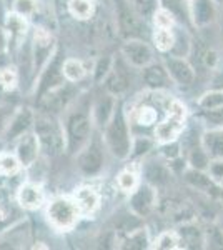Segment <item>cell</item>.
<instances>
[{"label":"cell","instance_id":"cell-28","mask_svg":"<svg viewBox=\"0 0 223 250\" xmlns=\"http://www.w3.org/2000/svg\"><path fill=\"white\" fill-rule=\"evenodd\" d=\"M140 227H143V219L137 215V213H133L128 207L127 210L117 212L112 219V229L117 233H122V235L123 233H130Z\"/></svg>","mask_w":223,"mask_h":250},{"label":"cell","instance_id":"cell-2","mask_svg":"<svg viewBox=\"0 0 223 250\" xmlns=\"http://www.w3.org/2000/svg\"><path fill=\"white\" fill-rule=\"evenodd\" d=\"M103 144L107 147L108 154L117 160H127L130 157L133 134H132V125L128 120L127 110H125L123 102L119 99L113 112L112 119L102 130Z\"/></svg>","mask_w":223,"mask_h":250},{"label":"cell","instance_id":"cell-27","mask_svg":"<svg viewBox=\"0 0 223 250\" xmlns=\"http://www.w3.org/2000/svg\"><path fill=\"white\" fill-rule=\"evenodd\" d=\"M117 247L123 250H147L152 249V240H150L148 230L143 227L137 229L130 233H123L120 240H117Z\"/></svg>","mask_w":223,"mask_h":250},{"label":"cell","instance_id":"cell-19","mask_svg":"<svg viewBox=\"0 0 223 250\" xmlns=\"http://www.w3.org/2000/svg\"><path fill=\"white\" fill-rule=\"evenodd\" d=\"M140 75H142L143 85L152 92H165V90H170L173 85V82H172V79H170L163 62L153 60L152 63H148L147 67L142 68Z\"/></svg>","mask_w":223,"mask_h":250},{"label":"cell","instance_id":"cell-34","mask_svg":"<svg viewBox=\"0 0 223 250\" xmlns=\"http://www.w3.org/2000/svg\"><path fill=\"white\" fill-rule=\"evenodd\" d=\"M158 147L157 140L153 139V135H133L132 142V150H130V160H140L145 159L152 154L153 150Z\"/></svg>","mask_w":223,"mask_h":250},{"label":"cell","instance_id":"cell-55","mask_svg":"<svg viewBox=\"0 0 223 250\" xmlns=\"http://www.w3.org/2000/svg\"><path fill=\"white\" fill-rule=\"evenodd\" d=\"M0 164H2V152H0Z\"/></svg>","mask_w":223,"mask_h":250},{"label":"cell","instance_id":"cell-7","mask_svg":"<svg viewBox=\"0 0 223 250\" xmlns=\"http://www.w3.org/2000/svg\"><path fill=\"white\" fill-rule=\"evenodd\" d=\"M113 14H115L117 32L123 40L145 39L150 35L147 20L142 19L125 0H113Z\"/></svg>","mask_w":223,"mask_h":250},{"label":"cell","instance_id":"cell-17","mask_svg":"<svg viewBox=\"0 0 223 250\" xmlns=\"http://www.w3.org/2000/svg\"><path fill=\"white\" fill-rule=\"evenodd\" d=\"M190 19L193 29L206 30L218 22L220 7L213 0H190Z\"/></svg>","mask_w":223,"mask_h":250},{"label":"cell","instance_id":"cell-35","mask_svg":"<svg viewBox=\"0 0 223 250\" xmlns=\"http://www.w3.org/2000/svg\"><path fill=\"white\" fill-rule=\"evenodd\" d=\"M153 47L162 54H170L175 43V27L173 29H155L152 34Z\"/></svg>","mask_w":223,"mask_h":250},{"label":"cell","instance_id":"cell-46","mask_svg":"<svg viewBox=\"0 0 223 250\" xmlns=\"http://www.w3.org/2000/svg\"><path fill=\"white\" fill-rule=\"evenodd\" d=\"M152 22L155 25V29H173L178 23L175 17L167 9H163V7H158V10L152 17Z\"/></svg>","mask_w":223,"mask_h":250},{"label":"cell","instance_id":"cell-45","mask_svg":"<svg viewBox=\"0 0 223 250\" xmlns=\"http://www.w3.org/2000/svg\"><path fill=\"white\" fill-rule=\"evenodd\" d=\"M22 170V165H20L17 155L9 154V152H2V164H0V175L5 177H14L19 175Z\"/></svg>","mask_w":223,"mask_h":250},{"label":"cell","instance_id":"cell-22","mask_svg":"<svg viewBox=\"0 0 223 250\" xmlns=\"http://www.w3.org/2000/svg\"><path fill=\"white\" fill-rule=\"evenodd\" d=\"M185 184L188 187H192L193 190H198L205 195H217L220 192V184L213 179L212 175L208 173V170H198V168H192L186 167L185 172L182 173Z\"/></svg>","mask_w":223,"mask_h":250},{"label":"cell","instance_id":"cell-50","mask_svg":"<svg viewBox=\"0 0 223 250\" xmlns=\"http://www.w3.org/2000/svg\"><path fill=\"white\" fill-rule=\"evenodd\" d=\"M215 88H223V68L222 70H217V75L213 79V85Z\"/></svg>","mask_w":223,"mask_h":250},{"label":"cell","instance_id":"cell-9","mask_svg":"<svg viewBox=\"0 0 223 250\" xmlns=\"http://www.w3.org/2000/svg\"><path fill=\"white\" fill-rule=\"evenodd\" d=\"M79 83H72V82H65L60 87L50 90L48 94H45L42 99L37 102V108L39 112H43V114H50V115H63V112L67 110L68 107L74 104V100L82 94Z\"/></svg>","mask_w":223,"mask_h":250},{"label":"cell","instance_id":"cell-25","mask_svg":"<svg viewBox=\"0 0 223 250\" xmlns=\"http://www.w3.org/2000/svg\"><path fill=\"white\" fill-rule=\"evenodd\" d=\"M74 200L79 205V210L82 213V217H92L100 208L102 197H100L97 188L90 187V185H85V187L77 188V192L74 193Z\"/></svg>","mask_w":223,"mask_h":250},{"label":"cell","instance_id":"cell-14","mask_svg":"<svg viewBox=\"0 0 223 250\" xmlns=\"http://www.w3.org/2000/svg\"><path fill=\"white\" fill-rule=\"evenodd\" d=\"M35 117H37V112L32 107H27V105L15 107L14 114H12L9 124H7L5 132H3V135H2V140L14 144L15 140L20 139L22 135L32 132L34 130Z\"/></svg>","mask_w":223,"mask_h":250},{"label":"cell","instance_id":"cell-6","mask_svg":"<svg viewBox=\"0 0 223 250\" xmlns=\"http://www.w3.org/2000/svg\"><path fill=\"white\" fill-rule=\"evenodd\" d=\"M45 217L50 227L57 232H70L79 224L82 213L74 197L60 195L52 199L45 207Z\"/></svg>","mask_w":223,"mask_h":250},{"label":"cell","instance_id":"cell-54","mask_svg":"<svg viewBox=\"0 0 223 250\" xmlns=\"http://www.w3.org/2000/svg\"><path fill=\"white\" fill-rule=\"evenodd\" d=\"M218 184H220V187L223 188V179H222V180H220V182H218Z\"/></svg>","mask_w":223,"mask_h":250},{"label":"cell","instance_id":"cell-10","mask_svg":"<svg viewBox=\"0 0 223 250\" xmlns=\"http://www.w3.org/2000/svg\"><path fill=\"white\" fill-rule=\"evenodd\" d=\"M30 47H32V62H34V75L37 79L47 62L50 60L55 50L59 48L57 40L50 30L45 27H35L30 35Z\"/></svg>","mask_w":223,"mask_h":250},{"label":"cell","instance_id":"cell-49","mask_svg":"<svg viewBox=\"0 0 223 250\" xmlns=\"http://www.w3.org/2000/svg\"><path fill=\"white\" fill-rule=\"evenodd\" d=\"M208 173L217 182H220L223 179V159H212L208 165Z\"/></svg>","mask_w":223,"mask_h":250},{"label":"cell","instance_id":"cell-51","mask_svg":"<svg viewBox=\"0 0 223 250\" xmlns=\"http://www.w3.org/2000/svg\"><path fill=\"white\" fill-rule=\"evenodd\" d=\"M218 22H220V42L223 45V7H220V19H218Z\"/></svg>","mask_w":223,"mask_h":250},{"label":"cell","instance_id":"cell-56","mask_svg":"<svg viewBox=\"0 0 223 250\" xmlns=\"http://www.w3.org/2000/svg\"><path fill=\"white\" fill-rule=\"evenodd\" d=\"M54 3H60V0H54Z\"/></svg>","mask_w":223,"mask_h":250},{"label":"cell","instance_id":"cell-43","mask_svg":"<svg viewBox=\"0 0 223 250\" xmlns=\"http://www.w3.org/2000/svg\"><path fill=\"white\" fill-rule=\"evenodd\" d=\"M10 10H14L15 14L27 17L30 20L32 17L39 14L40 10V2L39 0H12V7Z\"/></svg>","mask_w":223,"mask_h":250},{"label":"cell","instance_id":"cell-52","mask_svg":"<svg viewBox=\"0 0 223 250\" xmlns=\"http://www.w3.org/2000/svg\"><path fill=\"white\" fill-rule=\"evenodd\" d=\"M215 3H217L218 7H223V0H213Z\"/></svg>","mask_w":223,"mask_h":250},{"label":"cell","instance_id":"cell-15","mask_svg":"<svg viewBox=\"0 0 223 250\" xmlns=\"http://www.w3.org/2000/svg\"><path fill=\"white\" fill-rule=\"evenodd\" d=\"M127 207L130 208L133 213H137L142 219H147L153 213V210L158 207V193L157 188L152 187L147 182H140L139 187L135 188L130 197H128Z\"/></svg>","mask_w":223,"mask_h":250},{"label":"cell","instance_id":"cell-11","mask_svg":"<svg viewBox=\"0 0 223 250\" xmlns=\"http://www.w3.org/2000/svg\"><path fill=\"white\" fill-rule=\"evenodd\" d=\"M120 55L133 70H142L155 60V47L150 45L145 39H130L123 40L120 48Z\"/></svg>","mask_w":223,"mask_h":250},{"label":"cell","instance_id":"cell-18","mask_svg":"<svg viewBox=\"0 0 223 250\" xmlns=\"http://www.w3.org/2000/svg\"><path fill=\"white\" fill-rule=\"evenodd\" d=\"M142 175H143V182L150 184L157 190H165L172 184L173 170L170 165H167V162L153 159L143 162V165H142Z\"/></svg>","mask_w":223,"mask_h":250},{"label":"cell","instance_id":"cell-21","mask_svg":"<svg viewBox=\"0 0 223 250\" xmlns=\"http://www.w3.org/2000/svg\"><path fill=\"white\" fill-rule=\"evenodd\" d=\"M15 200L23 210H39L45 204V192L37 182H23L15 192Z\"/></svg>","mask_w":223,"mask_h":250},{"label":"cell","instance_id":"cell-8","mask_svg":"<svg viewBox=\"0 0 223 250\" xmlns=\"http://www.w3.org/2000/svg\"><path fill=\"white\" fill-rule=\"evenodd\" d=\"M63 60H65V57H63L62 50L57 48L55 54L52 55L50 60L47 62V65L40 70V74L37 75V79H35V82H34V87H32V94L35 97V104L50 90H54V88L60 87L62 83L67 82L62 72Z\"/></svg>","mask_w":223,"mask_h":250},{"label":"cell","instance_id":"cell-44","mask_svg":"<svg viewBox=\"0 0 223 250\" xmlns=\"http://www.w3.org/2000/svg\"><path fill=\"white\" fill-rule=\"evenodd\" d=\"M112 65H113V57H110V55H105V57H100L97 60L92 70V79L97 85H102L103 80L107 79V75L110 74Z\"/></svg>","mask_w":223,"mask_h":250},{"label":"cell","instance_id":"cell-32","mask_svg":"<svg viewBox=\"0 0 223 250\" xmlns=\"http://www.w3.org/2000/svg\"><path fill=\"white\" fill-rule=\"evenodd\" d=\"M160 7L167 9L180 25L193 29L190 19V0H160Z\"/></svg>","mask_w":223,"mask_h":250},{"label":"cell","instance_id":"cell-30","mask_svg":"<svg viewBox=\"0 0 223 250\" xmlns=\"http://www.w3.org/2000/svg\"><path fill=\"white\" fill-rule=\"evenodd\" d=\"M128 120H130V125H142V127H155L158 119V112L153 105H148V104H140V105L132 107V110L128 112Z\"/></svg>","mask_w":223,"mask_h":250},{"label":"cell","instance_id":"cell-39","mask_svg":"<svg viewBox=\"0 0 223 250\" xmlns=\"http://www.w3.org/2000/svg\"><path fill=\"white\" fill-rule=\"evenodd\" d=\"M20 83V74L14 65L0 67V88L3 92H14Z\"/></svg>","mask_w":223,"mask_h":250},{"label":"cell","instance_id":"cell-23","mask_svg":"<svg viewBox=\"0 0 223 250\" xmlns=\"http://www.w3.org/2000/svg\"><path fill=\"white\" fill-rule=\"evenodd\" d=\"M117 102H119V97L108 94L105 90L103 94H100L97 99L92 100V117L97 130L102 132L105 125L108 124V120L112 119L113 112H115Z\"/></svg>","mask_w":223,"mask_h":250},{"label":"cell","instance_id":"cell-12","mask_svg":"<svg viewBox=\"0 0 223 250\" xmlns=\"http://www.w3.org/2000/svg\"><path fill=\"white\" fill-rule=\"evenodd\" d=\"M162 62H163L165 68H167L173 85L180 88H190L195 85L197 68L190 62L188 57H175V55L167 54Z\"/></svg>","mask_w":223,"mask_h":250},{"label":"cell","instance_id":"cell-38","mask_svg":"<svg viewBox=\"0 0 223 250\" xmlns=\"http://www.w3.org/2000/svg\"><path fill=\"white\" fill-rule=\"evenodd\" d=\"M152 249L158 250H175L182 249L180 237L177 230H163L157 235V239L152 242Z\"/></svg>","mask_w":223,"mask_h":250},{"label":"cell","instance_id":"cell-48","mask_svg":"<svg viewBox=\"0 0 223 250\" xmlns=\"http://www.w3.org/2000/svg\"><path fill=\"white\" fill-rule=\"evenodd\" d=\"M14 110H15L14 105H10V104H7V102H0V139H2L3 132H5L7 124H9Z\"/></svg>","mask_w":223,"mask_h":250},{"label":"cell","instance_id":"cell-33","mask_svg":"<svg viewBox=\"0 0 223 250\" xmlns=\"http://www.w3.org/2000/svg\"><path fill=\"white\" fill-rule=\"evenodd\" d=\"M62 72H63V77H65L67 82H72V83L83 82L88 75L87 67L83 65L82 60L77 59V57H65L63 65H62Z\"/></svg>","mask_w":223,"mask_h":250},{"label":"cell","instance_id":"cell-16","mask_svg":"<svg viewBox=\"0 0 223 250\" xmlns=\"http://www.w3.org/2000/svg\"><path fill=\"white\" fill-rule=\"evenodd\" d=\"M32 244V225L27 219H20L0 232V250L27 249Z\"/></svg>","mask_w":223,"mask_h":250},{"label":"cell","instance_id":"cell-26","mask_svg":"<svg viewBox=\"0 0 223 250\" xmlns=\"http://www.w3.org/2000/svg\"><path fill=\"white\" fill-rule=\"evenodd\" d=\"M178 237H180L182 249H203L205 247V230H202L197 224L183 222L178 227Z\"/></svg>","mask_w":223,"mask_h":250},{"label":"cell","instance_id":"cell-1","mask_svg":"<svg viewBox=\"0 0 223 250\" xmlns=\"http://www.w3.org/2000/svg\"><path fill=\"white\" fill-rule=\"evenodd\" d=\"M92 97H87L82 92L74 100V104L63 112V119H60L63 132H65V152L68 155L79 154L95 132V124L92 117Z\"/></svg>","mask_w":223,"mask_h":250},{"label":"cell","instance_id":"cell-37","mask_svg":"<svg viewBox=\"0 0 223 250\" xmlns=\"http://www.w3.org/2000/svg\"><path fill=\"white\" fill-rule=\"evenodd\" d=\"M186 165L192 168H198V170H208V165L212 162L210 155L206 154V150L203 148V145H197L192 150L186 152L185 155Z\"/></svg>","mask_w":223,"mask_h":250},{"label":"cell","instance_id":"cell-40","mask_svg":"<svg viewBox=\"0 0 223 250\" xmlns=\"http://www.w3.org/2000/svg\"><path fill=\"white\" fill-rule=\"evenodd\" d=\"M139 185H140V179H139V173L135 170L125 168V170H122L119 175H117V187H119L120 192L130 195Z\"/></svg>","mask_w":223,"mask_h":250},{"label":"cell","instance_id":"cell-24","mask_svg":"<svg viewBox=\"0 0 223 250\" xmlns=\"http://www.w3.org/2000/svg\"><path fill=\"white\" fill-rule=\"evenodd\" d=\"M3 32H5L7 37H9V48H10V43L17 45L19 48V45L28 37V32H30L28 19L15 14L14 10L7 12L5 19H3Z\"/></svg>","mask_w":223,"mask_h":250},{"label":"cell","instance_id":"cell-20","mask_svg":"<svg viewBox=\"0 0 223 250\" xmlns=\"http://www.w3.org/2000/svg\"><path fill=\"white\" fill-rule=\"evenodd\" d=\"M15 152L22 168H30L37 164L39 157L42 155V150H40V144L37 135L34 134V130L28 132V134L22 135L20 139L15 140Z\"/></svg>","mask_w":223,"mask_h":250},{"label":"cell","instance_id":"cell-29","mask_svg":"<svg viewBox=\"0 0 223 250\" xmlns=\"http://www.w3.org/2000/svg\"><path fill=\"white\" fill-rule=\"evenodd\" d=\"M202 145L210 159H223V127L205 128L202 134Z\"/></svg>","mask_w":223,"mask_h":250},{"label":"cell","instance_id":"cell-47","mask_svg":"<svg viewBox=\"0 0 223 250\" xmlns=\"http://www.w3.org/2000/svg\"><path fill=\"white\" fill-rule=\"evenodd\" d=\"M205 247L223 249V230L220 225H212L208 230H205Z\"/></svg>","mask_w":223,"mask_h":250},{"label":"cell","instance_id":"cell-42","mask_svg":"<svg viewBox=\"0 0 223 250\" xmlns=\"http://www.w3.org/2000/svg\"><path fill=\"white\" fill-rule=\"evenodd\" d=\"M197 120L205 128L223 127V107L212 108V110H197Z\"/></svg>","mask_w":223,"mask_h":250},{"label":"cell","instance_id":"cell-31","mask_svg":"<svg viewBox=\"0 0 223 250\" xmlns=\"http://www.w3.org/2000/svg\"><path fill=\"white\" fill-rule=\"evenodd\" d=\"M67 14L77 22H88L97 10L95 0H67Z\"/></svg>","mask_w":223,"mask_h":250},{"label":"cell","instance_id":"cell-13","mask_svg":"<svg viewBox=\"0 0 223 250\" xmlns=\"http://www.w3.org/2000/svg\"><path fill=\"white\" fill-rule=\"evenodd\" d=\"M103 90L108 92V94L120 97L125 95L132 87V67L125 62V59L120 57L113 59V65L110 74L107 75V79L103 80L102 83Z\"/></svg>","mask_w":223,"mask_h":250},{"label":"cell","instance_id":"cell-4","mask_svg":"<svg viewBox=\"0 0 223 250\" xmlns=\"http://www.w3.org/2000/svg\"><path fill=\"white\" fill-rule=\"evenodd\" d=\"M186 120H188V108L185 104L178 99H170L167 104V114L153 127V139L157 140V144L175 142L186 128Z\"/></svg>","mask_w":223,"mask_h":250},{"label":"cell","instance_id":"cell-53","mask_svg":"<svg viewBox=\"0 0 223 250\" xmlns=\"http://www.w3.org/2000/svg\"><path fill=\"white\" fill-rule=\"evenodd\" d=\"M223 217V215H222ZM218 225H220V227H222V230H223V219H222V222H220V224H218Z\"/></svg>","mask_w":223,"mask_h":250},{"label":"cell","instance_id":"cell-36","mask_svg":"<svg viewBox=\"0 0 223 250\" xmlns=\"http://www.w3.org/2000/svg\"><path fill=\"white\" fill-rule=\"evenodd\" d=\"M223 107V88H208L197 100V110H212Z\"/></svg>","mask_w":223,"mask_h":250},{"label":"cell","instance_id":"cell-3","mask_svg":"<svg viewBox=\"0 0 223 250\" xmlns=\"http://www.w3.org/2000/svg\"><path fill=\"white\" fill-rule=\"evenodd\" d=\"M34 134L39 139L42 155L54 159V157L65 154V132H63V125L60 117L37 112L34 124Z\"/></svg>","mask_w":223,"mask_h":250},{"label":"cell","instance_id":"cell-5","mask_svg":"<svg viewBox=\"0 0 223 250\" xmlns=\"http://www.w3.org/2000/svg\"><path fill=\"white\" fill-rule=\"evenodd\" d=\"M107 147L103 144L102 132L95 130L83 148L79 152L77 157V168L87 179L99 177L105 168V160H107Z\"/></svg>","mask_w":223,"mask_h":250},{"label":"cell","instance_id":"cell-41","mask_svg":"<svg viewBox=\"0 0 223 250\" xmlns=\"http://www.w3.org/2000/svg\"><path fill=\"white\" fill-rule=\"evenodd\" d=\"M125 2H127L142 19L147 20V22L152 20L153 14H155L158 10V7H160V0H125Z\"/></svg>","mask_w":223,"mask_h":250}]
</instances>
